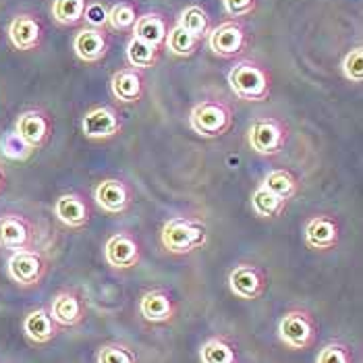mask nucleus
<instances>
[{
	"instance_id": "f257e3e1",
	"label": "nucleus",
	"mask_w": 363,
	"mask_h": 363,
	"mask_svg": "<svg viewBox=\"0 0 363 363\" xmlns=\"http://www.w3.org/2000/svg\"><path fill=\"white\" fill-rule=\"evenodd\" d=\"M226 82L235 98L243 102H266L272 94V75L257 60L245 58L230 67Z\"/></svg>"
},
{
	"instance_id": "f03ea898",
	"label": "nucleus",
	"mask_w": 363,
	"mask_h": 363,
	"mask_svg": "<svg viewBox=\"0 0 363 363\" xmlns=\"http://www.w3.org/2000/svg\"><path fill=\"white\" fill-rule=\"evenodd\" d=\"M235 125V111L223 98H203L189 112V127L203 140H218Z\"/></svg>"
},
{
	"instance_id": "7ed1b4c3",
	"label": "nucleus",
	"mask_w": 363,
	"mask_h": 363,
	"mask_svg": "<svg viewBox=\"0 0 363 363\" xmlns=\"http://www.w3.org/2000/svg\"><path fill=\"white\" fill-rule=\"evenodd\" d=\"M160 243L168 253L187 255L208 243V226L196 216H174L160 230Z\"/></svg>"
},
{
	"instance_id": "20e7f679",
	"label": "nucleus",
	"mask_w": 363,
	"mask_h": 363,
	"mask_svg": "<svg viewBox=\"0 0 363 363\" xmlns=\"http://www.w3.org/2000/svg\"><path fill=\"white\" fill-rule=\"evenodd\" d=\"M289 141V125L279 116H259L250 125L247 145L257 156L274 158Z\"/></svg>"
},
{
	"instance_id": "39448f33",
	"label": "nucleus",
	"mask_w": 363,
	"mask_h": 363,
	"mask_svg": "<svg viewBox=\"0 0 363 363\" xmlns=\"http://www.w3.org/2000/svg\"><path fill=\"white\" fill-rule=\"evenodd\" d=\"M279 338L284 347L293 351H306L318 340V322L308 309H289L280 318Z\"/></svg>"
},
{
	"instance_id": "423d86ee",
	"label": "nucleus",
	"mask_w": 363,
	"mask_h": 363,
	"mask_svg": "<svg viewBox=\"0 0 363 363\" xmlns=\"http://www.w3.org/2000/svg\"><path fill=\"white\" fill-rule=\"evenodd\" d=\"M48 255L35 247L29 250H19V252L11 253L9 262H6V272L11 280L19 286H38L46 272H48Z\"/></svg>"
},
{
	"instance_id": "0eeeda50",
	"label": "nucleus",
	"mask_w": 363,
	"mask_h": 363,
	"mask_svg": "<svg viewBox=\"0 0 363 363\" xmlns=\"http://www.w3.org/2000/svg\"><path fill=\"white\" fill-rule=\"evenodd\" d=\"M250 46V35L241 19H226L208 33V48L218 58L241 56Z\"/></svg>"
},
{
	"instance_id": "6e6552de",
	"label": "nucleus",
	"mask_w": 363,
	"mask_h": 363,
	"mask_svg": "<svg viewBox=\"0 0 363 363\" xmlns=\"http://www.w3.org/2000/svg\"><path fill=\"white\" fill-rule=\"evenodd\" d=\"M268 272L253 264V262H239L228 272V291L243 301L259 299L268 289Z\"/></svg>"
},
{
	"instance_id": "1a4fd4ad",
	"label": "nucleus",
	"mask_w": 363,
	"mask_h": 363,
	"mask_svg": "<svg viewBox=\"0 0 363 363\" xmlns=\"http://www.w3.org/2000/svg\"><path fill=\"white\" fill-rule=\"evenodd\" d=\"M104 259L114 270H133L141 262L140 239L129 230H118L104 243Z\"/></svg>"
},
{
	"instance_id": "9d476101",
	"label": "nucleus",
	"mask_w": 363,
	"mask_h": 363,
	"mask_svg": "<svg viewBox=\"0 0 363 363\" xmlns=\"http://www.w3.org/2000/svg\"><path fill=\"white\" fill-rule=\"evenodd\" d=\"M94 199L98 203V208L106 214H123L131 208L135 191L133 187L118 177H108L102 179L96 189H94Z\"/></svg>"
},
{
	"instance_id": "9b49d317",
	"label": "nucleus",
	"mask_w": 363,
	"mask_h": 363,
	"mask_svg": "<svg viewBox=\"0 0 363 363\" xmlns=\"http://www.w3.org/2000/svg\"><path fill=\"white\" fill-rule=\"evenodd\" d=\"M23 141H28L33 150H42L55 131V123L52 116L42 108H29L23 111L17 121H15V129H13Z\"/></svg>"
},
{
	"instance_id": "f8f14e48",
	"label": "nucleus",
	"mask_w": 363,
	"mask_h": 363,
	"mask_svg": "<svg viewBox=\"0 0 363 363\" xmlns=\"http://www.w3.org/2000/svg\"><path fill=\"white\" fill-rule=\"evenodd\" d=\"M303 241L313 252H333L340 243V224L333 214H313L303 224Z\"/></svg>"
},
{
	"instance_id": "ddd939ff",
	"label": "nucleus",
	"mask_w": 363,
	"mask_h": 363,
	"mask_svg": "<svg viewBox=\"0 0 363 363\" xmlns=\"http://www.w3.org/2000/svg\"><path fill=\"white\" fill-rule=\"evenodd\" d=\"M35 243V226L17 212L0 214V250H29Z\"/></svg>"
},
{
	"instance_id": "4468645a",
	"label": "nucleus",
	"mask_w": 363,
	"mask_h": 363,
	"mask_svg": "<svg viewBox=\"0 0 363 363\" xmlns=\"http://www.w3.org/2000/svg\"><path fill=\"white\" fill-rule=\"evenodd\" d=\"M82 131L87 140H111L123 131V118L112 106H94L82 118Z\"/></svg>"
},
{
	"instance_id": "2eb2a0df",
	"label": "nucleus",
	"mask_w": 363,
	"mask_h": 363,
	"mask_svg": "<svg viewBox=\"0 0 363 363\" xmlns=\"http://www.w3.org/2000/svg\"><path fill=\"white\" fill-rule=\"evenodd\" d=\"M48 311L60 328H75L85 320L87 306L84 295L77 289H65L52 297Z\"/></svg>"
},
{
	"instance_id": "dca6fc26",
	"label": "nucleus",
	"mask_w": 363,
	"mask_h": 363,
	"mask_svg": "<svg viewBox=\"0 0 363 363\" xmlns=\"http://www.w3.org/2000/svg\"><path fill=\"white\" fill-rule=\"evenodd\" d=\"M6 33H9V42L13 44V48L21 50V52L38 50L44 40V28L33 13L15 15L9 23Z\"/></svg>"
},
{
	"instance_id": "f3484780",
	"label": "nucleus",
	"mask_w": 363,
	"mask_h": 363,
	"mask_svg": "<svg viewBox=\"0 0 363 363\" xmlns=\"http://www.w3.org/2000/svg\"><path fill=\"white\" fill-rule=\"evenodd\" d=\"M108 50H111V38L106 29L85 26L77 29V33L73 35V52L82 62H87V65L102 62L108 55Z\"/></svg>"
},
{
	"instance_id": "a211bd4d",
	"label": "nucleus",
	"mask_w": 363,
	"mask_h": 363,
	"mask_svg": "<svg viewBox=\"0 0 363 363\" xmlns=\"http://www.w3.org/2000/svg\"><path fill=\"white\" fill-rule=\"evenodd\" d=\"M143 91H145V79H143V71L140 69L129 65L112 73L111 94L116 102L135 104L143 98Z\"/></svg>"
},
{
	"instance_id": "6ab92c4d",
	"label": "nucleus",
	"mask_w": 363,
	"mask_h": 363,
	"mask_svg": "<svg viewBox=\"0 0 363 363\" xmlns=\"http://www.w3.org/2000/svg\"><path fill=\"white\" fill-rule=\"evenodd\" d=\"M52 210H55L56 218L73 230L85 228L91 220V208H89L87 199L82 194H75V191L62 194L55 201Z\"/></svg>"
},
{
	"instance_id": "aec40b11",
	"label": "nucleus",
	"mask_w": 363,
	"mask_h": 363,
	"mask_svg": "<svg viewBox=\"0 0 363 363\" xmlns=\"http://www.w3.org/2000/svg\"><path fill=\"white\" fill-rule=\"evenodd\" d=\"M141 318L150 324H167L177 315V303L164 289H152L140 299Z\"/></svg>"
},
{
	"instance_id": "412c9836",
	"label": "nucleus",
	"mask_w": 363,
	"mask_h": 363,
	"mask_svg": "<svg viewBox=\"0 0 363 363\" xmlns=\"http://www.w3.org/2000/svg\"><path fill=\"white\" fill-rule=\"evenodd\" d=\"M60 333V326L50 315V311L44 308L31 309L23 318V335L28 336L33 345H48Z\"/></svg>"
},
{
	"instance_id": "4be33fe9",
	"label": "nucleus",
	"mask_w": 363,
	"mask_h": 363,
	"mask_svg": "<svg viewBox=\"0 0 363 363\" xmlns=\"http://www.w3.org/2000/svg\"><path fill=\"white\" fill-rule=\"evenodd\" d=\"M170 29L167 15L152 11V13H143L138 17L135 26H133V38H140L143 42L152 44L154 48H164V40Z\"/></svg>"
},
{
	"instance_id": "5701e85b",
	"label": "nucleus",
	"mask_w": 363,
	"mask_h": 363,
	"mask_svg": "<svg viewBox=\"0 0 363 363\" xmlns=\"http://www.w3.org/2000/svg\"><path fill=\"white\" fill-rule=\"evenodd\" d=\"M201 363H239L237 347L226 336H212L199 349Z\"/></svg>"
},
{
	"instance_id": "b1692460",
	"label": "nucleus",
	"mask_w": 363,
	"mask_h": 363,
	"mask_svg": "<svg viewBox=\"0 0 363 363\" xmlns=\"http://www.w3.org/2000/svg\"><path fill=\"white\" fill-rule=\"evenodd\" d=\"M262 187L268 189L270 194L279 196L284 201H291L299 194V179L289 168H274L264 177Z\"/></svg>"
},
{
	"instance_id": "393cba45",
	"label": "nucleus",
	"mask_w": 363,
	"mask_h": 363,
	"mask_svg": "<svg viewBox=\"0 0 363 363\" xmlns=\"http://www.w3.org/2000/svg\"><path fill=\"white\" fill-rule=\"evenodd\" d=\"M289 201L280 199L279 196L270 194L268 189H264L262 185L255 187V191L252 194V210L255 216L266 218V220H277L284 214Z\"/></svg>"
},
{
	"instance_id": "a878e982",
	"label": "nucleus",
	"mask_w": 363,
	"mask_h": 363,
	"mask_svg": "<svg viewBox=\"0 0 363 363\" xmlns=\"http://www.w3.org/2000/svg\"><path fill=\"white\" fill-rule=\"evenodd\" d=\"M201 42H203V40H199L196 35L187 33L181 26L174 23V26H170V29H168L167 40H164V48H167L172 56L189 58V56H194L197 50H199Z\"/></svg>"
},
{
	"instance_id": "bb28decb",
	"label": "nucleus",
	"mask_w": 363,
	"mask_h": 363,
	"mask_svg": "<svg viewBox=\"0 0 363 363\" xmlns=\"http://www.w3.org/2000/svg\"><path fill=\"white\" fill-rule=\"evenodd\" d=\"M177 26H181L187 33L196 35L199 40L208 38V33L212 29L210 15H208V11L201 4H189V6H185L181 11V15H179V19H177Z\"/></svg>"
},
{
	"instance_id": "cd10ccee",
	"label": "nucleus",
	"mask_w": 363,
	"mask_h": 363,
	"mask_svg": "<svg viewBox=\"0 0 363 363\" xmlns=\"http://www.w3.org/2000/svg\"><path fill=\"white\" fill-rule=\"evenodd\" d=\"M127 60L131 67L145 71V69H154L160 60V48H154L152 44L143 42L140 38H129L127 42Z\"/></svg>"
},
{
	"instance_id": "c85d7f7f",
	"label": "nucleus",
	"mask_w": 363,
	"mask_h": 363,
	"mask_svg": "<svg viewBox=\"0 0 363 363\" xmlns=\"http://www.w3.org/2000/svg\"><path fill=\"white\" fill-rule=\"evenodd\" d=\"M89 0H52L50 15L58 26L73 28L84 21V13Z\"/></svg>"
},
{
	"instance_id": "c756f323",
	"label": "nucleus",
	"mask_w": 363,
	"mask_h": 363,
	"mask_svg": "<svg viewBox=\"0 0 363 363\" xmlns=\"http://www.w3.org/2000/svg\"><path fill=\"white\" fill-rule=\"evenodd\" d=\"M138 6L133 4V2H127V0H123V2H116V4H112L111 9H108V28L112 31H118V33H129V31H133V26H135V21H138Z\"/></svg>"
},
{
	"instance_id": "7c9ffc66",
	"label": "nucleus",
	"mask_w": 363,
	"mask_h": 363,
	"mask_svg": "<svg viewBox=\"0 0 363 363\" xmlns=\"http://www.w3.org/2000/svg\"><path fill=\"white\" fill-rule=\"evenodd\" d=\"M0 154L13 162H26L35 154V150L29 145L28 141L21 140L15 131H9L0 140Z\"/></svg>"
},
{
	"instance_id": "2f4dec72",
	"label": "nucleus",
	"mask_w": 363,
	"mask_h": 363,
	"mask_svg": "<svg viewBox=\"0 0 363 363\" xmlns=\"http://www.w3.org/2000/svg\"><path fill=\"white\" fill-rule=\"evenodd\" d=\"M96 363H140L135 351L123 342H106L98 349Z\"/></svg>"
},
{
	"instance_id": "473e14b6",
	"label": "nucleus",
	"mask_w": 363,
	"mask_h": 363,
	"mask_svg": "<svg viewBox=\"0 0 363 363\" xmlns=\"http://www.w3.org/2000/svg\"><path fill=\"white\" fill-rule=\"evenodd\" d=\"M353 351L349 345L340 342V340H333L328 345H324L315 357V363H353Z\"/></svg>"
},
{
	"instance_id": "72a5a7b5",
	"label": "nucleus",
	"mask_w": 363,
	"mask_h": 363,
	"mask_svg": "<svg viewBox=\"0 0 363 363\" xmlns=\"http://www.w3.org/2000/svg\"><path fill=\"white\" fill-rule=\"evenodd\" d=\"M340 69H342V75L345 79H349L351 84H362L363 82V48L362 46H355L351 48L342 62H340Z\"/></svg>"
},
{
	"instance_id": "f704fd0d",
	"label": "nucleus",
	"mask_w": 363,
	"mask_h": 363,
	"mask_svg": "<svg viewBox=\"0 0 363 363\" xmlns=\"http://www.w3.org/2000/svg\"><path fill=\"white\" fill-rule=\"evenodd\" d=\"M84 21L87 28L104 29L108 23V9L102 2H87L84 13Z\"/></svg>"
},
{
	"instance_id": "c9c22d12",
	"label": "nucleus",
	"mask_w": 363,
	"mask_h": 363,
	"mask_svg": "<svg viewBox=\"0 0 363 363\" xmlns=\"http://www.w3.org/2000/svg\"><path fill=\"white\" fill-rule=\"evenodd\" d=\"M223 6L228 17L241 19V17L252 15L257 6V0H223Z\"/></svg>"
},
{
	"instance_id": "e433bc0d",
	"label": "nucleus",
	"mask_w": 363,
	"mask_h": 363,
	"mask_svg": "<svg viewBox=\"0 0 363 363\" xmlns=\"http://www.w3.org/2000/svg\"><path fill=\"white\" fill-rule=\"evenodd\" d=\"M4 185H6V174H4V170L0 168V194L4 191Z\"/></svg>"
}]
</instances>
